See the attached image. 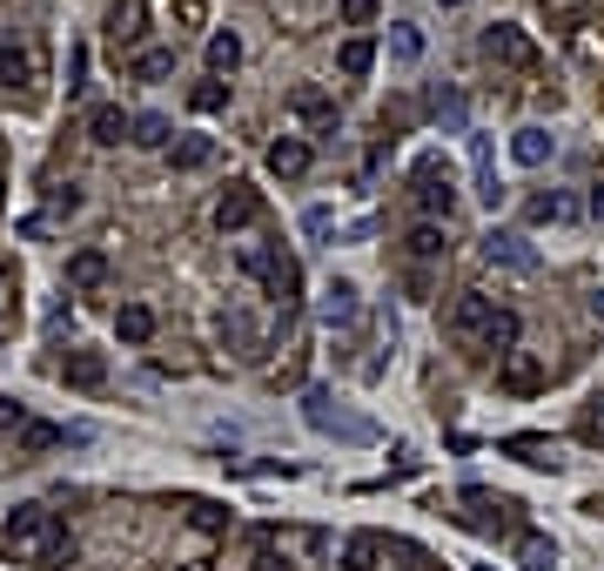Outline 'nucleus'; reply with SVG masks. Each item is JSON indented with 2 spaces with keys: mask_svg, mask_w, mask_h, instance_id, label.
Here are the masks:
<instances>
[{
  "mask_svg": "<svg viewBox=\"0 0 604 571\" xmlns=\"http://www.w3.org/2000/svg\"><path fill=\"white\" fill-rule=\"evenodd\" d=\"M8 431H28V403H14V396H0V437Z\"/></svg>",
  "mask_w": 604,
  "mask_h": 571,
  "instance_id": "nucleus-39",
  "label": "nucleus"
},
{
  "mask_svg": "<svg viewBox=\"0 0 604 571\" xmlns=\"http://www.w3.org/2000/svg\"><path fill=\"white\" fill-rule=\"evenodd\" d=\"M141 21H148V0H115V14H108L115 47H121V41H135V34H141Z\"/></svg>",
  "mask_w": 604,
  "mask_h": 571,
  "instance_id": "nucleus-19",
  "label": "nucleus"
},
{
  "mask_svg": "<svg viewBox=\"0 0 604 571\" xmlns=\"http://www.w3.org/2000/svg\"><path fill=\"white\" fill-rule=\"evenodd\" d=\"M176 21L195 34V28H209V0H176Z\"/></svg>",
  "mask_w": 604,
  "mask_h": 571,
  "instance_id": "nucleus-38",
  "label": "nucleus"
},
{
  "mask_svg": "<svg viewBox=\"0 0 604 571\" xmlns=\"http://www.w3.org/2000/svg\"><path fill=\"white\" fill-rule=\"evenodd\" d=\"M497 390H510V396H538V390H544V363H538L531 350H510V357L497 363Z\"/></svg>",
  "mask_w": 604,
  "mask_h": 571,
  "instance_id": "nucleus-6",
  "label": "nucleus"
},
{
  "mask_svg": "<svg viewBox=\"0 0 604 571\" xmlns=\"http://www.w3.org/2000/svg\"><path fill=\"white\" fill-rule=\"evenodd\" d=\"M54 444H61L54 424H28V431H21V451H28V457H34V451H54Z\"/></svg>",
  "mask_w": 604,
  "mask_h": 571,
  "instance_id": "nucleus-37",
  "label": "nucleus"
},
{
  "mask_svg": "<svg viewBox=\"0 0 604 571\" xmlns=\"http://www.w3.org/2000/svg\"><path fill=\"white\" fill-rule=\"evenodd\" d=\"M484 54H490L497 67H510V74H538V67H544V54H538V41H531L524 28H510V21H497V28H484Z\"/></svg>",
  "mask_w": 604,
  "mask_h": 571,
  "instance_id": "nucleus-2",
  "label": "nucleus"
},
{
  "mask_svg": "<svg viewBox=\"0 0 604 571\" xmlns=\"http://www.w3.org/2000/svg\"><path fill=\"white\" fill-rule=\"evenodd\" d=\"M115 337H121L128 350H141V343L155 337V309H148V303H121V309H115Z\"/></svg>",
  "mask_w": 604,
  "mask_h": 571,
  "instance_id": "nucleus-12",
  "label": "nucleus"
},
{
  "mask_svg": "<svg viewBox=\"0 0 604 571\" xmlns=\"http://www.w3.org/2000/svg\"><path fill=\"white\" fill-rule=\"evenodd\" d=\"M322 316H329V322H350V316H357V289H350V283H336L329 303H322Z\"/></svg>",
  "mask_w": 604,
  "mask_h": 571,
  "instance_id": "nucleus-29",
  "label": "nucleus"
},
{
  "mask_svg": "<svg viewBox=\"0 0 604 571\" xmlns=\"http://www.w3.org/2000/svg\"><path fill=\"white\" fill-rule=\"evenodd\" d=\"M504 451H510V457H524V464H558V451H551L544 437H504Z\"/></svg>",
  "mask_w": 604,
  "mask_h": 571,
  "instance_id": "nucleus-28",
  "label": "nucleus"
},
{
  "mask_svg": "<svg viewBox=\"0 0 604 571\" xmlns=\"http://www.w3.org/2000/svg\"><path fill=\"white\" fill-rule=\"evenodd\" d=\"M41 564H47V571H67V564H74V538H67V531H54V538H47V551H41Z\"/></svg>",
  "mask_w": 604,
  "mask_h": 571,
  "instance_id": "nucleus-35",
  "label": "nucleus"
},
{
  "mask_svg": "<svg viewBox=\"0 0 604 571\" xmlns=\"http://www.w3.org/2000/svg\"><path fill=\"white\" fill-rule=\"evenodd\" d=\"M517 337H524V322H517V309H497V316H490V337H484V350L510 357V350H517Z\"/></svg>",
  "mask_w": 604,
  "mask_h": 571,
  "instance_id": "nucleus-20",
  "label": "nucleus"
},
{
  "mask_svg": "<svg viewBox=\"0 0 604 571\" xmlns=\"http://www.w3.org/2000/svg\"><path fill=\"white\" fill-rule=\"evenodd\" d=\"M437 8H464V0H437Z\"/></svg>",
  "mask_w": 604,
  "mask_h": 571,
  "instance_id": "nucleus-43",
  "label": "nucleus"
},
{
  "mask_svg": "<svg viewBox=\"0 0 604 571\" xmlns=\"http://www.w3.org/2000/svg\"><path fill=\"white\" fill-rule=\"evenodd\" d=\"M336 67L350 74V81H363V74L377 67V41H370V34H350V41L336 47Z\"/></svg>",
  "mask_w": 604,
  "mask_h": 571,
  "instance_id": "nucleus-17",
  "label": "nucleus"
},
{
  "mask_svg": "<svg viewBox=\"0 0 604 571\" xmlns=\"http://www.w3.org/2000/svg\"><path fill=\"white\" fill-rule=\"evenodd\" d=\"M128 141H141V148H168V121L161 115H135V135Z\"/></svg>",
  "mask_w": 604,
  "mask_h": 571,
  "instance_id": "nucleus-30",
  "label": "nucleus"
},
{
  "mask_svg": "<svg viewBox=\"0 0 604 571\" xmlns=\"http://www.w3.org/2000/svg\"><path fill=\"white\" fill-rule=\"evenodd\" d=\"M255 222H263V189L229 182L222 202H215V229H222V235H242V229H255Z\"/></svg>",
  "mask_w": 604,
  "mask_h": 571,
  "instance_id": "nucleus-5",
  "label": "nucleus"
},
{
  "mask_svg": "<svg viewBox=\"0 0 604 571\" xmlns=\"http://www.w3.org/2000/svg\"><path fill=\"white\" fill-rule=\"evenodd\" d=\"M377 558H383V538L377 531H350V538H342V551H336L342 571H377Z\"/></svg>",
  "mask_w": 604,
  "mask_h": 571,
  "instance_id": "nucleus-13",
  "label": "nucleus"
},
{
  "mask_svg": "<svg viewBox=\"0 0 604 571\" xmlns=\"http://www.w3.org/2000/svg\"><path fill=\"white\" fill-rule=\"evenodd\" d=\"M390 47H396V61H416V54H423V34H416V28H396Z\"/></svg>",
  "mask_w": 604,
  "mask_h": 571,
  "instance_id": "nucleus-40",
  "label": "nucleus"
},
{
  "mask_svg": "<svg viewBox=\"0 0 604 571\" xmlns=\"http://www.w3.org/2000/svg\"><path fill=\"white\" fill-rule=\"evenodd\" d=\"M597 316H604V296H597Z\"/></svg>",
  "mask_w": 604,
  "mask_h": 571,
  "instance_id": "nucleus-45",
  "label": "nucleus"
},
{
  "mask_svg": "<svg viewBox=\"0 0 604 571\" xmlns=\"http://www.w3.org/2000/svg\"><path fill=\"white\" fill-rule=\"evenodd\" d=\"M309 141H296V135H283V141H269V176H283V182H303L309 176Z\"/></svg>",
  "mask_w": 604,
  "mask_h": 571,
  "instance_id": "nucleus-9",
  "label": "nucleus"
},
{
  "mask_svg": "<svg viewBox=\"0 0 604 571\" xmlns=\"http://www.w3.org/2000/svg\"><path fill=\"white\" fill-rule=\"evenodd\" d=\"M128 74H135V81H161V74H176V47H141V54L128 61Z\"/></svg>",
  "mask_w": 604,
  "mask_h": 571,
  "instance_id": "nucleus-22",
  "label": "nucleus"
},
{
  "mask_svg": "<svg viewBox=\"0 0 604 571\" xmlns=\"http://www.w3.org/2000/svg\"><path fill=\"white\" fill-rule=\"evenodd\" d=\"M517 564L524 571H558V544L538 538V531H517Z\"/></svg>",
  "mask_w": 604,
  "mask_h": 571,
  "instance_id": "nucleus-18",
  "label": "nucleus"
},
{
  "mask_svg": "<svg viewBox=\"0 0 604 571\" xmlns=\"http://www.w3.org/2000/svg\"><path fill=\"white\" fill-rule=\"evenodd\" d=\"M403 256L423 269V263H444L451 256V235H444V222H416L410 235H403Z\"/></svg>",
  "mask_w": 604,
  "mask_h": 571,
  "instance_id": "nucleus-8",
  "label": "nucleus"
},
{
  "mask_svg": "<svg viewBox=\"0 0 604 571\" xmlns=\"http://www.w3.org/2000/svg\"><path fill=\"white\" fill-rule=\"evenodd\" d=\"M410 182H416V202H423V222H437V215H451V209H457V182H451V161H437V155H423Z\"/></svg>",
  "mask_w": 604,
  "mask_h": 571,
  "instance_id": "nucleus-4",
  "label": "nucleus"
},
{
  "mask_svg": "<svg viewBox=\"0 0 604 571\" xmlns=\"http://www.w3.org/2000/svg\"><path fill=\"white\" fill-rule=\"evenodd\" d=\"M128 135H135V115H121V108H115V102H108V108H95V115H88V141H95V148H121V141H128Z\"/></svg>",
  "mask_w": 604,
  "mask_h": 571,
  "instance_id": "nucleus-11",
  "label": "nucleus"
},
{
  "mask_svg": "<svg viewBox=\"0 0 604 571\" xmlns=\"http://www.w3.org/2000/svg\"><path fill=\"white\" fill-rule=\"evenodd\" d=\"M189 108L195 115H215V108H229V88H222V81H202V88L189 95Z\"/></svg>",
  "mask_w": 604,
  "mask_h": 571,
  "instance_id": "nucleus-32",
  "label": "nucleus"
},
{
  "mask_svg": "<svg viewBox=\"0 0 604 571\" xmlns=\"http://www.w3.org/2000/svg\"><path fill=\"white\" fill-rule=\"evenodd\" d=\"M490 316H497V303H490L484 289H457V303L444 309V330H451L457 343H477V350H484V337H490Z\"/></svg>",
  "mask_w": 604,
  "mask_h": 571,
  "instance_id": "nucleus-3",
  "label": "nucleus"
},
{
  "mask_svg": "<svg viewBox=\"0 0 604 571\" xmlns=\"http://www.w3.org/2000/svg\"><path fill=\"white\" fill-rule=\"evenodd\" d=\"M41 74H47L41 47H0V88H34Z\"/></svg>",
  "mask_w": 604,
  "mask_h": 571,
  "instance_id": "nucleus-7",
  "label": "nucleus"
},
{
  "mask_svg": "<svg viewBox=\"0 0 604 571\" xmlns=\"http://www.w3.org/2000/svg\"><path fill=\"white\" fill-rule=\"evenodd\" d=\"M168 161H176L182 176H195V169H209V161H215V141L209 135H182V141H168Z\"/></svg>",
  "mask_w": 604,
  "mask_h": 571,
  "instance_id": "nucleus-14",
  "label": "nucleus"
},
{
  "mask_svg": "<svg viewBox=\"0 0 604 571\" xmlns=\"http://www.w3.org/2000/svg\"><path fill=\"white\" fill-rule=\"evenodd\" d=\"M248 571H296L276 531H255V558H248Z\"/></svg>",
  "mask_w": 604,
  "mask_h": 571,
  "instance_id": "nucleus-21",
  "label": "nucleus"
},
{
  "mask_svg": "<svg viewBox=\"0 0 604 571\" xmlns=\"http://www.w3.org/2000/svg\"><path fill=\"white\" fill-rule=\"evenodd\" d=\"M189 525L215 538V531H229V511H215V505H202V498H195V505H189Z\"/></svg>",
  "mask_w": 604,
  "mask_h": 571,
  "instance_id": "nucleus-34",
  "label": "nucleus"
},
{
  "mask_svg": "<svg viewBox=\"0 0 604 571\" xmlns=\"http://www.w3.org/2000/svg\"><path fill=\"white\" fill-rule=\"evenodd\" d=\"M484 256H490V263H510V269H531V263H538L517 235H490V242H484Z\"/></svg>",
  "mask_w": 604,
  "mask_h": 571,
  "instance_id": "nucleus-25",
  "label": "nucleus"
},
{
  "mask_svg": "<svg viewBox=\"0 0 604 571\" xmlns=\"http://www.w3.org/2000/svg\"><path fill=\"white\" fill-rule=\"evenodd\" d=\"M242 269H248V276H263V283H269V276L283 269V256H276V250H242Z\"/></svg>",
  "mask_w": 604,
  "mask_h": 571,
  "instance_id": "nucleus-36",
  "label": "nucleus"
},
{
  "mask_svg": "<svg viewBox=\"0 0 604 571\" xmlns=\"http://www.w3.org/2000/svg\"><path fill=\"white\" fill-rule=\"evenodd\" d=\"M571 215H577L571 195H558V189L551 195H531V222H571Z\"/></svg>",
  "mask_w": 604,
  "mask_h": 571,
  "instance_id": "nucleus-27",
  "label": "nucleus"
},
{
  "mask_svg": "<svg viewBox=\"0 0 604 571\" xmlns=\"http://www.w3.org/2000/svg\"><path fill=\"white\" fill-rule=\"evenodd\" d=\"M81 74H88V47H74V61H67V95H81Z\"/></svg>",
  "mask_w": 604,
  "mask_h": 571,
  "instance_id": "nucleus-41",
  "label": "nucleus"
},
{
  "mask_svg": "<svg viewBox=\"0 0 604 571\" xmlns=\"http://www.w3.org/2000/svg\"><path fill=\"white\" fill-rule=\"evenodd\" d=\"M242 67V41L222 28V34H209V74H235Z\"/></svg>",
  "mask_w": 604,
  "mask_h": 571,
  "instance_id": "nucleus-24",
  "label": "nucleus"
},
{
  "mask_svg": "<svg viewBox=\"0 0 604 571\" xmlns=\"http://www.w3.org/2000/svg\"><path fill=\"white\" fill-rule=\"evenodd\" d=\"M61 377H67V390H102L108 383V357L102 350H67Z\"/></svg>",
  "mask_w": 604,
  "mask_h": 571,
  "instance_id": "nucleus-10",
  "label": "nucleus"
},
{
  "mask_svg": "<svg viewBox=\"0 0 604 571\" xmlns=\"http://www.w3.org/2000/svg\"><path fill=\"white\" fill-rule=\"evenodd\" d=\"M510 155L524 161V169H538V161H551V135L544 128H517V141H510Z\"/></svg>",
  "mask_w": 604,
  "mask_h": 571,
  "instance_id": "nucleus-23",
  "label": "nucleus"
},
{
  "mask_svg": "<svg viewBox=\"0 0 604 571\" xmlns=\"http://www.w3.org/2000/svg\"><path fill=\"white\" fill-rule=\"evenodd\" d=\"M269 296H276V303H283V309H296V303H303V269H296V263H289V256H283V269H276V276H269Z\"/></svg>",
  "mask_w": 604,
  "mask_h": 571,
  "instance_id": "nucleus-26",
  "label": "nucleus"
},
{
  "mask_svg": "<svg viewBox=\"0 0 604 571\" xmlns=\"http://www.w3.org/2000/svg\"><path fill=\"white\" fill-rule=\"evenodd\" d=\"M289 115L309 121V128H329V121H336V102H329L322 88H296V95H289Z\"/></svg>",
  "mask_w": 604,
  "mask_h": 571,
  "instance_id": "nucleus-16",
  "label": "nucleus"
},
{
  "mask_svg": "<svg viewBox=\"0 0 604 571\" xmlns=\"http://www.w3.org/2000/svg\"><path fill=\"white\" fill-rule=\"evenodd\" d=\"M67 283H74V289H102V283H108V256H102V250H74V256H67Z\"/></svg>",
  "mask_w": 604,
  "mask_h": 571,
  "instance_id": "nucleus-15",
  "label": "nucleus"
},
{
  "mask_svg": "<svg viewBox=\"0 0 604 571\" xmlns=\"http://www.w3.org/2000/svg\"><path fill=\"white\" fill-rule=\"evenodd\" d=\"M182 571H209V564H182Z\"/></svg>",
  "mask_w": 604,
  "mask_h": 571,
  "instance_id": "nucleus-44",
  "label": "nucleus"
},
{
  "mask_svg": "<svg viewBox=\"0 0 604 571\" xmlns=\"http://www.w3.org/2000/svg\"><path fill=\"white\" fill-rule=\"evenodd\" d=\"M54 531H61V525H54L47 505H14V518H8V531H0V544H8L14 558H41Z\"/></svg>",
  "mask_w": 604,
  "mask_h": 571,
  "instance_id": "nucleus-1",
  "label": "nucleus"
},
{
  "mask_svg": "<svg viewBox=\"0 0 604 571\" xmlns=\"http://www.w3.org/2000/svg\"><path fill=\"white\" fill-rule=\"evenodd\" d=\"M577 437H584V444H604V396H591V403H584V417H577Z\"/></svg>",
  "mask_w": 604,
  "mask_h": 571,
  "instance_id": "nucleus-33",
  "label": "nucleus"
},
{
  "mask_svg": "<svg viewBox=\"0 0 604 571\" xmlns=\"http://www.w3.org/2000/svg\"><path fill=\"white\" fill-rule=\"evenodd\" d=\"M591 215H604V182H597V189H591Z\"/></svg>",
  "mask_w": 604,
  "mask_h": 571,
  "instance_id": "nucleus-42",
  "label": "nucleus"
},
{
  "mask_svg": "<svg viewBox=\"0 0 604 571\" xmlns=\"http://www.w3.org/2000/svg\"><path fill=\"white\" fill-rule=\"evenodd\" d=\"M377 8H383V0H336L342 28H370V21H377Z\"/></svg>",
  "mask_w": 604,
  "mask_h": 571,
  "instance_id": "nucleus-31",
  "label": "nucleus"
}]
</instances>
